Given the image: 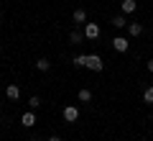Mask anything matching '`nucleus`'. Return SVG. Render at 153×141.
Here are the masks:
<instances>
[{"label": "nucleus", "instance_id": "f257e3e1", "mask_svg": "<svg viewBox=\"0 0 153 141\" xmlns=\"http://www.w3.org/2000/svg\"><path fill=\"white\" fill-rule=\"evenodd\" d=\"M87 69H92V72H102V69H105L102 57H100V54H87Z\"/></svg>", "mask_w": 153, "mask_h": 141}, {"label": "nucleus", "instance_id": "f03ea898", "mask_svg": "<svg viewBox=\"0 0 153 141\" xmlns=\"http://www.w3.org/2000/svg\"><path fill=\"white\" fill-rule=\"evenodd\" d=\"M61 115H64V121H66V123H74V121L79 118V108H76V105H66Z\"/></svg>", "mask_w": 153, "mask_h": 141}, {"label": "nucleus", "instance_id": "7ed1b4c3", "mask_svg": "<svg viewBox=\"0 0 153 141\" xmlns=\"http://www.w3.org/2000/svg\"><path fill=\"white\" fill-rule=\"evenodd\" d=\"M112 46H115V51L125 54V51H128V46H130V41H128L125 36H115V38H112Z\"/></svg>", "mask_w": 153, "mask_h": 141}, {"label": "nucleus", "instance_id": "20e7f679", "mask_svg": "<svg viewBox=\"0 0 153 141\" xmlns=\"http://www.w3.org/2000/svg\"><path fill=\"white\" fill-rule=\"evenodd\" d=\"M82 31H84V36H87V38H97V36H100V26H97V23H92V21L84 23Z\"/></svg>", "mask_w": 153, "mask_h": 141}, {"label": "nucleus", "instance_id": "39448f33", "mask_svg": "<svg viewBox=\"0 0 153 141\" xmlns=\"http://www.w3.org/2000/svg\"><path fill=\"white\" fill-rule=\"evenodd\" d=\"M71 21H74L76 26H84V23H87V11H84V8H76V11L71 13Z\"/></svg>", "mask_w": 153, "mask_h": 141}, {"label": "nucleus", "instance_id": "423d86ee", "mask_svg": "<svg viewBox=\"0 0 153 141\" xmlns=\"http://www.w3.org/2000/svg\"><path fill=\"white\" fill-rule=\"evenodd\" d=\"M120 11H123V16H130V13L138 11V3H135V0H123V3H120Z\"/></svg>", "mask_w": 153, "mask_h": 141}, {"label": "nucleus", "instance_id": "0eeeda50", "mask_svg": "<svg viewBox=\"0 0 153 141\" xmlns=\"http://www.w3.org/2000/svg\"><path fill=\"white\" fill-rule=\"evenodd\" d=\"M21 123L26 126V128H33V126H36V113H33V110H26V113L21 115Z\"/></svg>", "mask_w": 153, "mask_h": 141}, {"label": "nucleus", "instance_id": "6e6552de", "mask_svg": "<svg viewBox=\"0 0 153 141\" xmlns=\"http://www.w3.org/2000/svg\"><path fill=\"white\" fill-rule=\"evenodd\" d=\"M84 31H79V28H74V31H69V44H74V46H79V44L84 41Z\"/></svg>", "mask_w": 153, "mask_h": 141}, {"label": "nucleus", "instance_id": "1a4fd4ad", "mask_svg": "<svg viewBox=\"0 0 153 141\" xmlns=\"http://www.w3.org/2000/svg\"><path fill=\"white\" fill-rule=\"evenodd\" d=\"M128 33H130L133 38H135V36H140V33H143V26H140L138 21H130V23H128Z\"/></svg>", "mask_w": 153, "mask_h": 141}, {"label": "nucleus", "instance_id": "9d476101", "mask_svg": "<svg viewBox=\"0 0 153 141\" xmlns=\"http://www.w3.org/2000/svg\"><path fill=\"white\" fill-rule=\"evenodd\" d=\"M5 95L10 100H18V98H21V87H18V85H8L5 87Z\"/></svg>", "mask_w": 153, "mask_h": 141}, {"label": "nucleus", "instance_id": "9b49d317", "mask_svg": "<svg viewBox=\"0 0 153 141\" xmlns=\"http://www.w3.org/2000/svg\"><path fill=\"white\" fill-rule=\"evenodd\" d=\"M112 26L115 28H125L128 26V18L123 16V13H117V16H112Z\"/></svg>", "mask_w": 153, "mask_h": 141}, {"label": "nucleus", "instance_id": "f8f14e48", "mask_svg": "<svg viewBox=\"0 0 153 141\" xmlns=\"http://www.w3.org/2000/svg\"><path fill=\"white\" fill-rule=\"evenodd\" d=\"M36 69L38 72H49L51 69V62L46 59V57H41V59H36Z\"/></svg>", "mask_w": 153, "mask_h": 141}, {"label": "nucleus", "instance_id": "ddd939ff", "mask_svg": "<svg viewBox=\"0 0 153 141\" xmlns=\"http://www.w3.org/2000/svg\"><path fill=\"white\" fill-rule=\"evenodd\" d=\"M76 98H79V103H89V100H92V92H89L87 87H82V90L76 92Z\"/></svg>", "mask_w": 153, "mask_h": 141}, {"label": "nucleus", "instance_id": "4468645a", "mask_svg": "<svg viewBox=\"0 0 153 141\" xmlns=\"http://www.w3.org/2000/svg\"><path fill=\"white\" fill-rule=\"evenodd\" d=\"M41 105H44V100L38 98V95H31V100H28V108L36 110V108H41Z\"/></svg>", "mask_w": 153, "mask_h": 141}, {"label": "nucleus", "instance_id": "2eb2a0df", "mask_svg": "<svg viewBox=\"0 0 153 141\" xmlns=\"http://www.w3.org/2000/svg\"><path fill=\"white\" fill-rule=\"evenodd\" d=\"M71 64H74V67H87V54H76Z\"/></svg>", "mask_w": 153, "mask_h": 141}, {"label": "nucleus", "instance_id": "dca6fc26", "mask_svg": "<svg viewBox=\"0 0 153 141\" xmlns=\"http://www.w3.org/2000/svg\"><path fill=\"white\" fill-rule=\"evenodd\" d=\"M143 100L153 105V85H151V87H146V92H143Z\"/></svg>", "mask_w": 153, "mask_h": 141}, {"label": "nucleus", "instance_id": "f3484780", "mask_svg": "<svg viewBox=\"0 0 153 141\" xmlns=\"http://www.w3.org/2000/svg\"><path fill=\"white\" fill-rule=\"evenodd\" d=\"M148 72H153V59H148Z\"/></svg>", "mask_w": 153, "mask_h": 141}, {"label": "nucleus", "instance_id": "a211bd4d", "mask_svg": "<svg viewBox=\"0 0 153 141\" xmlns=\"http://www.w3.org/2000/svg\"><path fill=\"white\" fill-rule=\"evenodd\" d=\"M46 141H61V139H59V136H49V139H46Z\"/></svg>", "mask_w": 153, "mask_h": 141}, {"label": "nucleus", "instance_id": "6ab92c4d", "mask_svg": "<svg viewBox=\"0 0 153 141\" xmlns=\"http://www.w3.org/2000/svg\"><path fill=\"white\" fill-rule=\"evenodd\" d=\"M0 16H3V13H0Z\"/></svg>", "mask_w": 153, "mask_h": 141}]
</instances>
